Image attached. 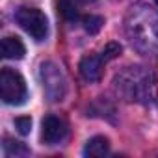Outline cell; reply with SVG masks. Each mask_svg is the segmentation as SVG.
<instances>
[{
    "label": "cell",
    "instance_id": "6da1fadb",
    "mask_svg": "<svg viewBox=\"0 0 158 158\" xmlns=\"http://www.w3.org/2000/svg\"><path fill=\"white\" fill-rule=\"evenodd\" d=\"M0 91H2V101L11 106H21L28 97L24 78L10 67H4L0 73Z\"/></svg>",
    "mask_w": 158,
    "mask_h": 158
},
{
    "label": "cell",
    "instance_id": "7a4b0ae2",
    "mask_svg": "<svg viewBox=\"0 0 158 158\" xmlns=\"http://www.w3.org/2000/svg\"><path fill=\"white\" fill-rule=\"evenodd\" d=\"M17 24L35 41H43L48 32V21L45 13L37 8H19L15 13Z\"/></svg>",
    "mask_w": 158,
    "mask_h": 158
},
{
    "label": "cell",
    "instance_id": "3957f363",
    "mask_svg": "<svg viewBox=\"0 0 158 158\" xmlns=\"http://www.w3.org/2000/svg\"><path fill=\"white\" fill-rule=\"evenodd\" d=\"M41 82H43V89L48 95L50 101H61L65 95V78L63 73L60 71V67L52 61H45L41 63Z\"/></svg>",
    "mask_w": 158,
    "mask_h": 158
},
{
    "label": "cell",
    "instance_id": "277c9868",
    "mask_svg": "<svg viewBox=\"0 0 158 158\" xmlns=\"http://www.w3.org/2000/svg\"><path fill=\"white\" fill-rule=\"evenodd\" d=\"M67 136V123L58 115H47L41 123V139L47 145H56Z\"/></svg>",
    "mask_w": 158,
    "mask_h": 158
},
{
    "label": "cell",
    "instance_id": "5b68a950",
    "mask_svg": "<svg viewBox=\"0 0 158 158\" xmlns=\"http://www.w3.org/2000/svg\"><path fill=\"white\" fill-rule=\"evenodd\" d=\"M102 67H104V60L102 56H97V54H88L80 60V74L86 82H97L101 74H102Z\"/></svg>",
    "mask_w": 158,
    "mask_h": 158
},
{
    "label": "cell",
    "instance_id": "8992f818",
    "mask_svg": "<svg viewBox=\"0 0 158 158\" xmlns=\"http://www.w3.org/2000/svg\"><path fill=\"white\" fill-rule=\"evenodd\" d=\"M26 48L19 37H4L2 39V56L6 60H21Z\"/></svg>",
    "mask_w": 158,
    "mask_h": 158
},
{
    "label": "cell",
    "instance_id": "52a82bcc",
    "mask_svg": "<svg viewBox=\"0 0 158 158\" xmlns=\"http://www.w3.org/2000/svg\"><path fill=\"white\" fill-rule=\"evenodd\" d=\"M110 152V141L104 136H95L91 138L86 147H84V154L86 156H106Z\"/></svg>",
    "mask_w": 158,
    "mask_h": 158
},
{
    "label": "cell",
    "instance_id": "ba28073f",
    "mask_svg": "<svg viewBox=\"0 0 158 158\" xmlns=\"http://www.w3.org/2000/svg\"><path fill=\"white\" fill-rule=\"evenodd\" d=\"M58 13L69 21V23H74L78 19V10H76V2L74 0H58Z\"/></svg>",
    "mask_w": 158,
    "mask_h": 158
},
{
    "label": "cell",
    "instance_id": "9c48e42d",
    "mask_svg": "<svg viewBox=\"0 0 158 158\" xmlns=\"http://www.w3.org/2000/svg\"><path fill=\"white\" fill-rule=\"evenodd\" d=\"M102 24H104V19L99 17V15H89V17L84 19V30L88 34H97L102 28Z\"/></svg>",
    "mask_w": 158,
    "mask_h": 158
},
{
    "label": "cell",
    "instance_id": "30bf717a",
    "mask_svg": "<svg viewBox=\"0 0 158 158\" xmlns=\"http://www.w3.org/2000/svg\"><path fill=\"white\" fill-rule=\"evenodd\" d=\"M4 151L8 156H19V154H28V149L21 143V141H11V139H6L4 143Z\"/></svg>",
    "mask_w": 158,
    "mask_h": 158
},
{
    "label": "cell",
    "instance_id": "8fae6325",
    "mask_svg": "<svg viewBox=\"0 0 158 158\" xmlns=\"http://www.w3.org/2000/svg\"><path fill=\"white\" fill-rule=\"evenodd\" d=\"M119 54H121V45L112 41V43H108V45L104 47V50H102V54H101V56H102V60H104V61H110V60L117 58Z\"/></svg>",
    "mask_w": 158,
    "mask_h": 158
},
{
    "label": "cell",
    "instance_id": "7c38bea8",
    "mask_svg": "<svg viewBox=\"0 0 158 158\" xmlns=\"http://www.w3.org/2000/svg\"><path fill=\"white\" fill-rule=\"evenodd\" d=\"M15 127H17L19 134L26 136V134H30V128H32V119H30V117H17V119H15Z\"/></svg>",
    "mask_w": 158,
    "mask_h": 158
},
{
    "label": "cell",
    "instance_id": "4fadbf2b",
    "mask_svg": "<svg viewBox=\"0 0 158 158\" xmlns=\"http://www.w3.org/2000/svg\"><path fill=\"white\" fill-rule=\"evenodd\" d=\"M74 2H88V0H74Z\"/></svg>",
    "mask_w": 158,
    "mask_h": 158
},
{
    "label": "cell",
    "instance_id": "5bb4252c",
    "mask_svg": "<svg viewBox=\"0 0 158 158\" xmlns=\"http://www.w3.org/2000/svg\"><path fill=\"white\" fill-rule=\"evenodd\" d=\"M154 2H156V4H158V0H154Z\"/></svg>",
    "mask_w": 158,
    "mask_h": 158
}]
</instances>
